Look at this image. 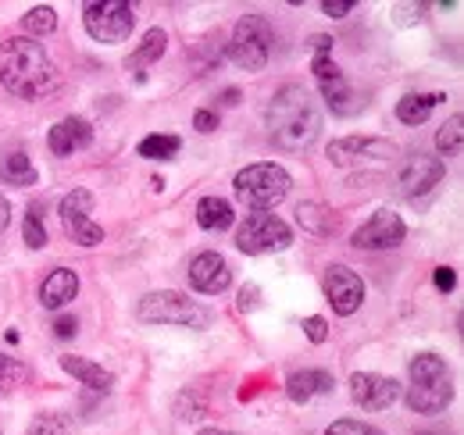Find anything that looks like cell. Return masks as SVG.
Instances as JSON below:
<instances>
[{
	"mask_svg": "<svg viewBox=\"0 0 464 435\" xmlns=\"http://www.w3.org/2000/svg\"><path fill=\"white\" fill-rule=\"evenodd\" d=\"M454 400L450 368L440 353H418L411 361V385H407V407L414 414H443Z\"/></svg>",
	"mask_w": 464,
	"mask_h": 435,
	"instance_id": "3",
	"label": "cell"
},
{
	"mask_svg": "<svg viewBox=\"0 0 464 435\" xmlns=\"http://www.w3.org/2000/svg\"><path fill=\"white\" fill-rule=\"evenodd\" d=\"M179 150H182L179 136H147L140 143V158H147V161H172Z\"/></svg>",
	"mask_w": 464,
	"mask_h": 435,
	"instance_id": "27",
	"label": "cell"
},
{
	"mask_svg": "<svg viewBox=\"0 0 464 435\" xmlns=\"http://www.w3.org/2000/svg\"><path fill=\"white\" fill-rule=\"evenodd\" d=\"M333 36H325V33H318V36H311V47L318 51V57H329V51H333Z\"/></svg>",
	"mask_w": 464,
	"mask_h": 435,
	"instance_id": "41",
	"label": "cell"
},
{
	"mask_svg": "<svg viewBox=\"0 0 464 435\" xmlns=\"http://www.w3.org/2000/svg\"><path fill=\"white\" fill-rule=\"evenodd\" d=\"M290 175L286 168L279 164H246L236 179H232V189H236V200L254 208V211H265V208H276L286 200L290 193Z\"/></svg>",
	"mask_w": 464,
	"mask_h": 435,
	"instance_id": "5",
	"label": "cell"
},
{
	"mask_svg": "<svg viewBox=\"0 0 464 435\" xmlns=\"http://www.w3.org/2000/svg\"><path fill=\"white\" fill-rule=\"evenodd\" d=\"M447 101V93H407L404 101L397 104V118L404 125H425L429 114L440 108Z\"/></svg>",
	"mask_w": 464,
	"mask_h": 435,
	"instance_id": "21",
	"label": "cell"
},
{
	"mask_svg": "<svg viewBox=\"0 0 464 435\" xmlns=\"http://www.w3.org/2000/svg\"><path fill=\"white\" fill-rule=\"evenodd\" d=\"M222 101H226V104H236V101H239V93H236V90H226V93H222Z\"/></svg>",
	"mask_w": 464,
	"mask_h": 435,
	"instance_id": "43",
	"label": "cell"
},
{
	"mask_svg": "<svg viewBox=\"0 0 464 435\" xmlns=\"http://www.w3.org/2000/svg\"><path fill=\"white\" fill-rule=\"evenodd\" d=\"M75 293H79V275L72 268H54L40 285V304L47 311H61V307H68L75 300Z\"/></svg>",
	"mask_w": 464,
	"mask_h": 435,
	"instance_id": "17",
	"label": "cell"
},
{
	"mask_svg": "<svg viewBox=\"0 0 464 435\" xmlns=\"http://www.w3.org/2000/svg\"><path fill=\"white\" fill-rule=\"evenodd\" d=\"M322 285H325V296H329V304H333V311L340 318H350L353 311H361V304H364V282H361L357 272H350L347 265L325 268Z\"/></svg>",
	"mask_w": 464,
	"mask_h": 435,
	"instance_id": "11",
	"label": "cell"
},
{
	"mask_svg": "<svg viewBox=\"0 0 464 435\" xmlns=\"http://www.w3.org/2000/svg\"><path fill=\"white\" fill-rule=\"evenodd\" d=\"M0 182H7V186H36V168L22 150L18 154H4L0 158Z\"/></svg>",
	"mask_w": 464,
	"mask_h": 435,
	"instance_id": "24",
	"label": "cell"
},
{
	"mask_svg": "<svg viewBox=\"0 0 464 435\" xmlns=\"http://www.w3.org/2000/svg\"><path fill=\"white\" fill-rule=\"evenodd\" d=\"M325 435H382L375 425H368V421H353V418H340V421H333Z\"/></svg>",
	"mask_w": 464,
	"mask_h": 435,
	"instance_id": "33",
	"label": "cell"
},
{
	"mask_svg": "<svg viewBox=\"0 0 464 435\" xmlns=\"http://www.w3.org/2000/svg\"><path fill=\"white\" fill-rule=\"evenodd\" d=\"M318 86H322V101L329 104L333 114H340V118H350V114H357V111L364 108V101H357V93L350 90V82L343 75L325 79V82H318Z\"/></svg>",
	"mask_w": 464,
	"mask_h": 435,
	"instance_id": "20",
	"label": "cell"
},
{
	"mask_svg": "<svg viewBox=\"0 0 464 435\" xmlns=\"http://www.w3.org/2000/svg\"><path fill=\"white\" fill-rule=\"evenodd\" d=\"M296 221L311 236H333L336 232V218H333V211L325 204H300L296 208Z\"/></svg>",
	"mask_w": 464,
	"mask_h": 435,
	"instance_id": "23",
	"label": "cell"
},
{
	"mask_svg": "<svg viewBox=\"0 0 464 435\" xmlns=\"http://www.w3.org/2000/svg\"><path fill=\"white\" fill-rule=\"evenodd\" d=\"M350 396L364 411H386L401 400V382L375 375V372H357V375H350Z\"/></svg>",
	"mask_w": 464,
	"mask_h": 435,
	"instance_id": "13",
	"label": "cell"
},
{
	"mask_svg": "<svg viewBox=\"0 0 464 435\" xmlns=\"http://www.w3.org/2000/svg\"><path fill=\"white\" fill-rule=\"evenodd\" d=\"M44 204H29V215H25V225H22V232H25V243L33 246V250H44L47 246V228H44Z\"/></svg>",
	"mask_w": 464,
	"mask_h": 435,
	"instance_id": "28",
	"label": "cell"
},
{
	"mask_svg": "<svg viewBox=\"0 0 464 435\" xmlns=\"http://www.w3.org/2000/svg\"><path fill=\"white\" fill-rule=\"evenodd\" d=\"M7 221H11V204H7V197L0 193V232L7 228Z\"/></svg>",
	"mask_w": 464,
	"mask_h": 435,
	"instance_id": "42",
	"label": "cell"
},
{
	"mask_svg": "<svg viewBox=\"0 0 464 435\" xmlns=\"http://www.w3.org/2000/svg\"><path fill=\"white\" fill-rule=\"evenodd\" d=\"M186 275H189V285H193L197 293H208V296L226 293L232 282V272H229V265H226V257L215 254V250L197 254V257L189 261V272Z\"/></svg>",
	"mask_w": 464,
	"mask_h": 435,
	"instance_id": "15",
	"label": "cell"
},
{
	"mask_svg": "<svg viewBox=\"0 0 464 435\" xmlns=\"http://www.w3.org/2000/svg\"><path fill=\"white\" fill-rule=\"evenodd\" d=\"M418 435H440V432H418Z\"/></svg>",
	"mask_w": 464,
	"mask_h": 435,
	"instance_id": "45",
	"label": "cell"
},
{
	"mask_svg": "<svg viewBox=\"0 0 464 435\" xmlns=\"http://www.w3.org/2000/svg\"><path fill=\"white\" fill-rule=\"evenodd\" d=\"M443 175H447V164L440 161V158L414 154V158H407V161L401 164V171H397V186H401L404 197L414 200V197H425L432 186H440Z\"/></svg>",
	"mask_w": 464,
	"mask_h": 435,
	"instance_id": "14",
	"label": "cell"
},
{
	"mask_svg": "<svg viewBox=\"0 0 464 435\" xmlns=\"http://www.w3.org/2000/svg\"><path fill=\"white\" fill-rule=\"evenodd\" d=\"M232 221H236L232 204L222 197H204L197 204V225L208 228V232H226V228H232Z\"/></svg>",
	"mask_w": 464,
	"mask_h": 435,
	"instance_id": "22",
	"label": "cell"
},
{
	"mask_svg": "<svg viewBox=\"0 0 464 435\" xmlns=\"http://www.w3.org/2000/svg\"><path fill=\"white\" fill-rule=\"evenodd\" d=\"M75 318H68V314H64V318H58V322H54V335H58V339H72V335H75Z\"/></svg>",
	"mask_w": 464,
	"mask_h": 435,
	"instance_id": "40",
	"label": "cell"
},
{
	"mask_svg": "<svg viewBox=\"0 0 464 435\" xmlns=\"http://www.w3.org/2000/svg\"><path fill=\"white\" fill-rule=\"evenodd\" d=\"M47 143H51V154L54 158H68V154L86 150L93 143V125L86 118H79V114H68V118H61L58 125L51 129Z\"/></svg>",
	"mask_w": 464,
	"mask_h": 435,
	"instance_id": "16",
	"label": "cell"
},
{
	"mask_svg": "<svg viewBox=\"0 0 464 435\" xmlns=\"http://www.w3.org/2000/svg\"><path fill=\"white\" fill-rule=\"evenodd\" d=\"M272 40H276V33L265 14H243L232 29L229 61L243 72H261L272 57Z\"/></svg>",
	"mask_w": 464,
	"mask_h": 435,
	"instance_id": "6",
	"label": "cell"
},
{
	"mask_svg": "<svg viewBox=\"0 0 464 435\" xmlns=\"http://www.w3.org/2000/svg\"><path fill=\"white\" fill-rule=\"evenodd\" d=\"M304 332H307L311 343H325V339H329V325H325V318H318V314L304 322Z\"/></svg>",
	"mask_w": 464,
	"mask_h": 435,
	"instance_id": "35",
	"label": "cell"
},
{
	"mask_svg": "<svg viewBox=\"0 0 464 435\" xmlns=\"http://www.w3.org/2000/svg\"><path fill=\"white\" fill-rule=\"evenodd\" d=\"M311 72L318 75V82H325V79H336V75H343V72L336 68V61H333V57H314Z\"/></svg>",
	"mask_w": 464,
	"mask_h": 435,
	"instance_id": "34",
	"label": "cell"
},
{
	"mask_svg": "<svg viewBox=\"0 0 464 435\" xmlns=\"http://www.w3.org/2000/svg\"><path fill=\"white\" fill-rule=\"evenodd\" d=\"M200 435H232V432H218V429H204Z\"/></svg>",
	"mask_w": 464,
	"mask_h": 435,
	"instance_id": "44",
	"label": "cell"
},
{
	"mask_svg": "<svg viewBox=\"0 0 464 435\" xmlns=\"http://www.w3.org/2000/svg\"><path fill=\"white\" fill-rule=\"evenodd\" d=\"M61 368H64L68 375H75V379L82 382V385H90V389H97V392H111V389H115V375H111V372H104L101 364H93V361H86V357H75V353H64V357H61Z\"/></svg>",
	"mask_w": 464,
	"mask_h": 435,
	"instance_id": "19",
	"label": "cell"
},
{
	"mask_svg": "<svg viewBox=\"0 0 464 435\" xmlns=\"http://www.w3.org/2000/svg\"><path fill=\"white\" fill-rule=\"evenodd\" d=\"M136 318L143 325H179V328H208L211 325V311L197 300H189L186 293L161 289V293H147L136 304Z\"/></svg>",
	"mask_w": 464,
	"mask_h": 435,
	"instance_id": "4",
	"label": "cell"
},
{
	"mask_svg": "<svg viewBox=\"0 0 464 435\" xmlns=\"http://www.w3.org/2000/svg\"><path fill=\"white\" fill-rule=\"evenodd\" d=\"M193 125H197V132H215V129H218V114L197 111V114H193Z\"/></svg>",
	"mask_w": 464,
	"mask_h": 435,
	"instance_id": "39",
	"label": "cell"
},
{
	"mask_svg": "<svg viewBox=\"0 0 464 435\" xmlns=\"http://www.w3.org/2000/svg\"><path fill=\"white\" fill-rule=\"evenodd\" d=\"M322 11L329 18H347L350 11H353V0H322Z\"/></svg>",
	"mask_w": 464,
	"mask_h": 435,
	"instance_id": "37",
	"label": "cell"
},
{
	"mask_svg": "<svg viewBox=\"0 0 464 435\" xmlns=\"http://www.w3.org/2000/svg\"><path fill=\"white\" fill-rule=\"evenodd\" d=\"M204 400L197 396V392H182L179 400H175V414L182 418V421H197V418H204Z\"/></svg>",
	"mask_w": 464,
	"mask_h": 435,
	"instance_id": "31",
	"label": "cell"
},
{
	"mask_svg": "<svg viewBox=\"0 0 464 435\" xmlns=\"http://www.w3.org/2000/svg\"><path fill=\"white\" fill-rule=\"evenodd\" d=\"M407 236V225L401 221V215H393V211H375V215L368 218L357 232H353V246L357 250H393V246H401Z\"/></svg>",
	"mask_w": 464,
	"mask_h": 435,
	"instance_id": "12",
	"label": "cell"
},
{
	"mask_svg": "<svg viewBox=\"0 0 464 435\" xmlns=\"http://www.w3.org/2000/svg\"><path fill=\"white\" fill-rule=\"evenodd\" d=\"M257 304H261L257 285H243V289H239V311H243V314H246V311H257Z\"/></svg>",
	"mask_w": 464,
	"mask_h": 435,
	"instance_id": "36",
	"label": "cell"
},
{
	"mask_svg": "<svg viewBox=\"0 0 464 435\" xmlns=\"http://www.w3.org/2000/svg\"><path fill=\"white\" fill-rule=\"evenodd\" d=\"M464 118L461 114H454L440 132H436V147H440V154H458L461 150V136H464Z\"/></svg>",
	"mask_w": 464,
	"mask_h": 435,
	"instance_id": "30",
	"label": "cell"
},
{
	"mask_svg": "<svg viewBox=\"0 0 464 435\" xmlns=\"http://www.w3.org/2000/svg\"><path fill=\"white\" fill-rule=\"evenodd\" d=\"M82 25L97 44H125L136 25V7L129 0H93L82 7Z\"/></svg>",
	"mask_w": 464,
	"mask_h": 435,
	"instance_id": "7",
	"label": "cell"
},
{
	"mask_svg": "<svg viewBox=\"0 0 464 435\" xmlns=\"http://www.w3.org/2000/svg\"><path fill=\"white\" fill-rule=\"evenodd\" d=\"M93 211V193L90 189H72L64 200H61V228L72 243L79 246H97L104 243V228L90 218Z\"/></svg>",
	"mask_w": 464,
	"mask_h": 435,
	"instance_id": "10",
	"label": "cell"
},
{
	"mask_svg": "<svg viewBox=\"0 0 464 435\" xmlns=\"http://www.w3.org/2000/svg\"><path fill=\"white\" fill-rule=\"evenodd\" d=\"M325 158L336 168H379L397 158V143L379 136H347V140H333L325 147Z\"/></svg>",
	"mask_w": 464,
	"mask_h": 435,
	"instance_id": "8",
	"label": "cell"
},
{
	"mask_svg": "<svg viewBox=\"0 0 464 435\" xmlns=\"http://www.w3.org/2000/svg\"><path fill=\"white\" fill-rule=\"evenodd\" d=\"M165 47H169V36H165V29H150L147 36H143V44L136 47V54L129 57V68H147V64H154V61H161L165 54Z\"/></svg>",
	"mask_w": 464,
	"mask_h": 435,
	"instance_id": "25",
	"label": "cell"
},
{
	"mask_svg": "<svg viewBox=\"0 0 464 435\" xmlns=\"http://www.w3.org/2000/svg\"><path fill=\"white\" fill-rule=\"evenodd\" d=\"M333 375L329 372H322V368H307V372H293L290 379H286V392H290L293 403H311L314 396H325V392H333Z\"/></svg>",
	"mask_w": 464,
	"mask_h": 435,
	"instance_id": "18",
	"label": "cell"
},
{
	"mask_svg": "<svg viewBox=\"0 0 464 435\" xmlns=\"http://www.w3.org/2000/svg\"><path fill=\"white\" fill-rule=\"evenodd\" d=\"M29 435H68V418L64 414H40L33 421Z\"/></svg>",
	"mask_w": 464,
	"mask_h": 435,
	"instance_id": "32",
	"label": "cell"
},
{
	"mask_svg": "<svg viewBox=\"0 0 464 435\" xmlns=\"http://www.w3.org/2000/svg\"><path fill=\"white\" fill-rule=\"evenodd\" d=\"M25 379H29V368H25L22 361H14V357L0 353V392H11V389H18V385H22Z\"/></svg>",
	"mask_w": 464,
	"mask_h": 435,
	"instance_id": "29",
	"label": "cell"
},
{
	"mask_svg": "<svg viewBox=\"0 0 464 435\" xmlns=\"http://www.w3.org/2000/svg\"><path fill=\"white\" fill-rule=\"evenodd\" d=\"M22 29H25V36H29V40L51 36V33L58 29V11H54L51 4H40V7H33V11L22 18Z\"/></svg>",
	"mask_w": 464,
	"mask_h": 435,
	"instance_id": "26",
	"label": "cell"
},
{
	"mask_svg": "<svg viewBox=\"0 0 464 435\" xmlns=\"http://www.w3.org/2000/svg\"><path fill=\"white\" fill-rule=\"evenodd\" d=\"M265 121H268L272 143L286 154L307 150L322 132V114L314 108L307 86H300V82H286L272 93V101L265 108Z\"/></svg>",
	"mask_w": 464,
	"mask_h": 435,
	"instance_id": "2",
	"label": "cell"
},
{
	"mask_svg": "<svg viewBox=\"0 0 464 435\" xmlns=\"http://www.w3.org/2000/svg\"><path fill=\"white\" fill-rule=\"evenodd\" d=\"M0 86L18 101L51 97L61 86L58 64L51 61L44 44L29 36H11L0 44Z\"/></svg>",
	"mask_w": 464,
	"mask_h": 435,
	"instance_id": "1",
	"label": "cell"
},
{
	"mask_svg": "<svg viewBox=\"0 0 464 435\" xmlns=\"http://www.w3.org/2000/svg\"><path fill=\"white\" fill-rule=\"evenodd\" d=\"M432 282H436V289H440V293H450V289L458 285V275H454V268H436Z\"/></svg>",
	"mask_w": 464,
	"mask_h": 435,
	"instance_id": "38",
	"label": "cell"
},
{
	"mask_svg": "<svg viewBox=\"0 0 464 435\" xmlns=\"http://www.w3.org/2000/svg\"><path fill=\"white\" fill-rule=\"evenodd\" d=\"M290 243V225L276 215H246V221L236 228V246L243 254H272V250H286Z\"/></svg>",
	"mask_w": 464,
	"mask_h": 435,
	"instance_id": "9",
	"label": "cell"
}]
</instances>
